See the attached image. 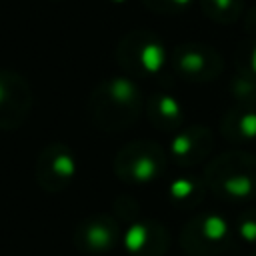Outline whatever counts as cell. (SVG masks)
Masks as SVG:
<instances>
[{
  "mask_svg": "<svg viewBox=\"0 0 256 256\" xmlns=\"http://www.w3.org/2000/svg\"><path fill=\"white\" fill-rule=\"evenodd\" d=\"M144 94L130 76H112L98 82L88 96V116L102 132H122L144 112Z\"/></svg>",
  "mask_w": 256,
  "mask_h": 256,
  "instance_id": "6da1fadb",
  "label": "cell"
},
{
  "mask_svg": "<svg viewBox=\"0 0 256 256\" xmlns=\"http://www.w3.org/2000/svg\"><path fill=\"white\" fill-rule=\"evenodd\" d=\"M202 178L208 192L220 200H256V154L240 148L222 152L204 166Z\"/></svg>",
  "mask_w": 256,
  "mask_h": 256,
  "instance_id": "7a4b0ae2",
  "label": "cell"
},
{
  "mask_svg": "<svg viewBox=\"0 0 256 256\" xmlns=\"http://www.w3.org/2000/svg\"><path fill=\"white\" fill-rule=\"evenodd\" d=\"M116 60L130 78H154L164 70L168 54L158 34L150 30H132L120 38Z\"/></svg>",
  "mask_w": 256,
  "mask_h": 256,
  "instance_id": "3957f363",
  "label": "cell"
},
{
  "mask_svg": "<svg viewBox=\"0 0 256 256\" xmlns=\"http://www.w3.org/2000/svg\"><path fill=\"white\" fill-rule=\"evenodd\" d=\"M168 152L154 140H132L124 144L112 162L114 174L126 184H150L164 176Z\"/></svg>",
  "mask_w": 256,
  "mask_h": 256,
  "instance_id": "277c9868",
  "label": "cell"
},
{
  "mask_svg": "<svg viewBox=\"0 0 256 256\" xmlns=\"http://www.w3.org/2000/svg\"><path fill=\"white\" fill-rule=\"evenodd\" d=\"M234 238V226L224 214L200 212L180 228L178 242L188 256H218L230 248Z\"/></svg>",
  "mask_w": 256,
  "mask_h": 256,
  "instance_id": "5b68a950",
  "label": "cell"
},
{
  "mask_svg": "<svg viewBox=\"0 0 256 256\" xmlns=\"http://www.w3.org/2000/svg\"><path fill=\"white\" fill-rule=\"evenodd\" d=\"M168 62L178 78L194 84L212 82L224 70V60L218 50L202 42H182L174 46Z\"/></svg>",
  "mask_w": 256,
  "mask_h": 256,
  "instance_id": "8992f818",
  "label": "cell"
},
{
  "mask_svg": "<svg viewBox=\"0 0 256 256\" xmlns=\"http://www.w3.org/2000/svg\"><path fill=\"white\" fill-rule=\"evenodd\" d=\"M78 172V160L74 150L66 142L46 144L34 164V176L38 186L48 194L66 190Z\"/></svg>",
  "mask_w": 256,
  "mask_h": 256,
  "instance_id": "52a82bcc",
  "label": "cell"
},
{
  "mask_svg": "<svg viewBox=\"0 0 256 256\" xmlns=\"http://www.w3.org/2000/svg\"><path fill=\"white\" fill-rule=\"evenodd\" d=\"M122 240V228L116 216L96 212L80 220L72 232V244L86 256H104Z\"/></svg>",
  "mask_w": 256,
  "mask_h": 256,
  "instance_id": "ba28073f",
  "label": "cell"
},
{
  "mask_svg": "<svg viewBox=\"0 0 256 256\" xmlns=\"http://www.w3.org/2000/svg\"><path fill=\"white\" fill-rule=\"evenodd\" d=\"M30 84L16 72L0 70V130H18L32 110Z\"/></svg>",
  "mask_w": 256,
  "mask_h": 256,
  "instance_id": "9c48e42d",
  "label": "cell"
},
{
  "mask_svg": "<svg viewBox=\"0 0 256 256\" xmlns=\"http://www.w3.org/2000/svg\"><path fill=\"white\" fill-rule=\"evenodd\" d=\"M214 148V134L202 124L182 126L170 136L168 158L180 168H192L208 160Z\"/></svg>",
  "mask_w": 256,
  "mask_h": 256,
  "instance_id": "30bf717a",
  "label": "cell"
},
{
  "mask_svg": "<svg viewBox=\"0 0 256 256\" xmlns=\"http://www.w3.org/2000/svg\"><path fill=\"white\" fill-rule=\"evenodd\" d=\"M128 256H164L170 248L168 228L154 218H136L122 230V240Z\"/></svg>",
  "mask_w": 256,
  "mask_h": 256,
  "instance_id": "8fae6325",
  "label": "cell"
},
{
  "mask_svg": "<svg viewBox=\"0 0 256 256\" xmlns=\"http://www.w3.org/2000/svg\"><path fill=\"white\" fill-rule=\"evenodd\" d=\"M144 116L156 130L166 134L178 132L184 126V118H186L180 100L166 90H156L146 96Z\"/></svg>",
  "mask_w": 256,
  "mask_h": 256,
  "instance_id": "7c38bea8",
  "label": "cell"
},
{
  "mask_svg": "<svg viewBox=\"0 0 256 256\" xmlns=\"http://www.w3.org/2000/svg\"><path fill=\"white\" fill-rule=\"evenodd\" d=\"M220 134L230 144L256 142V106L232 104L220 118Z\"/></svg>",
  "mask_w": 256,
  "mask_h": 256,
  "instance_id": "4fadbf2b",
  "label": "cell"
},
{
  "mask_svg": "<svg viewBox=\"0 0 256 256\" xmlns=\"http://www.w3.org/2000/svg\"><path fill=\"white\" fill-rule=\"evenodd\" d=\"M208 188L202 176L196 174H180L168 180L166 198L178 210H192L202 204Z\"/></svg>",
  "mask_w": 256,
  "mask_h": 256,
  "instance_id": "5bb4252c",
  "label": "cell"
},
{
  "mask_svg": "<svg viewBox=\"0 0 256 256\" xmlns=\"http://www.w3.org/2000/svg\"><path fill=\"white\" fill-rule=\"evenodd\" d=\"M202 12L218 22V24H232L240 18L244 2L242 0H200Z\"/></svg>",
  "mask_w": 256,
  "mask_h": 256,
  "instance_id": "9a60e30c",
  "label": "cell"
},
{
  "mask_svg": "<svg viewBox=\"0 0 256 256\" xmlns=\"http://www.w3.org/2000/svg\"><path fill=\"white\" fill-rule=\"evenodd\" d=\"M228 90H230V96H232L234 104L256 106V78L234 72V76L230 78Z\"/></svg>",
  "mask_w": 256,
  "mask_h": 256,
  "instance_id": "2e32d148",
  "label": "cell"
},
{
  "mask_svg": "<svg viewBox=\"0 0 256 256\" xmlns=\"http://www.w3.org/2000/svg\"><path fill=\"white\" fill-rule=\"evenodd\" d=\"M234 62H236V72L256 78V36L246 34V38L236 48Z\"/></svg>",
  "mask_w": 256,
  "mask_h": 256,
  "instance_id": "e0dca14e",
  "label": "cell"
},
{
  "mask_svg": "<svg viewBox=\"0 0 256 256\" xmlns=\"http://www.w3.org/2000/svg\"><path fill=\"white\" fill-rule=\"evenodd\" d=\"M234 226V236L240 238L242 242L256 246V206H248L244 208L238 216Z\"/></svg>",
  "mask_w": 256,
  "mask_h": 256,
  "instance_id": "ac0fdd59",
  "label": "cell"
},
{
  "mask_svg": "<svg viewBox=\"0 0 256 256\" xmlns=\"http://www.w3.org/2000/svg\"><path fill=\"white\" fill-rule=\"evenodd\" d=\"M144 6L152 12H160V14H176V12H184L192 0H142Z\"/></svg>",
  "mask_w": 256,
  "mask_h": 256,
  "instance_id": "d6986e66",
  "label": "cell"
},
{
  "mask_svg": "<svg viewBox=\"0 0 256 256\" xmlns=\"http://www.w3.org/2000/svg\"><path fill=\"white\" fill-rule=\"evenodd\" d=\"M244 28H246V34H250V36H256V8H252V10L248 12Z\"/></svg>",
  "mask_w": 256,
  "mask_h": 256,
  "instance_id": "ffe728a7",
  "label": "cell"
},
{
  "mask_svg": "<svg viewBox=\"0 0 256 256\" xmlns=\"http://www.w3.org/2000/svg\"><path fill=\"white\" fill-rule=\"evenodd\" d=\"M110 2H114V4H124L126 0H110Z\"/></svg>",
  "mask_w": 256,
  "mask_h": 256,
  "instance_id": "44dd1931",
  "label": "cell"
},
{
  "mask_svg": "<svg viewBox=\"0 0 256 256\" xmlns=\"http://www.w3.org/2000/svg\"><path fill=\"white\" fill-rule=\"evenodd\" d=\"M250 256H256V248H254V250H252V252H250Z\"/></svg>",
  "mask_w": 256,
  "mask_h": 256,
  "instance_id": "7402d4cb",
  "label": "cell"
}]
</instances>
